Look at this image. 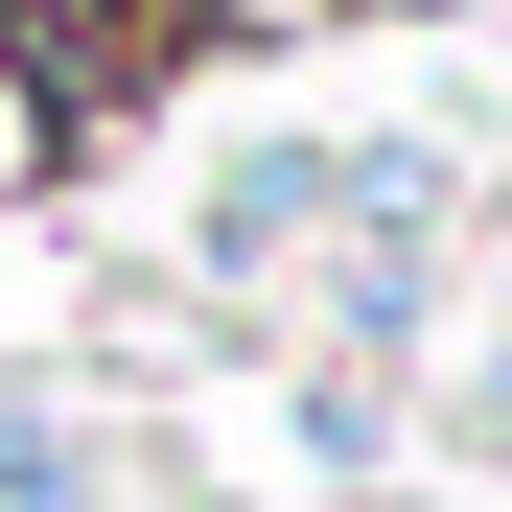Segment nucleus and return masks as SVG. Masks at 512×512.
<instances>
[{
	"mask_svg": "<svg viewBox=\"0 0 512 512\" xmlns=\"http://www.w3.org/2000/svg\"><path fill=\"white\" fill-rule=\"evenodd\" d=\"M350 210H443L396 140H256V163H210V280H256V256H303V233H350Z\"/></svg>",
	"mask_w": 512,
	"mask_h": 512,
	"instance_id": "obj_1",
	"label": "nucleus"
},
{
	"mask_svg": "<svg viewBox=\"0 0 512 512\" xmlns=\"http://www.w3.org/2000/svg\"><path fill=\"white\" fill-rule=\"evenodd\" d=\"M280 24H326V0H210V47H280Z\"/></svg>",
	"mask_w": 512,
	"mask_h": 512,
	"instance_id": "obj_2",
	"label": "nucleus"
},
{
	"mask_svg": "<svg viewBox=\"0 0 512 512\" xmlns=\"http://www.w3.org/2000/svg\"><path fill=\"white\" fill-rule=\"evenodd\" d=\"M466 443H489V466H512V373H466Z\"/></svg>",
	"mask_w": 512,
	"mask_h": 512,
	"instance_id": "obj_3",
	"label": "nucleus"
}]
</instances>
